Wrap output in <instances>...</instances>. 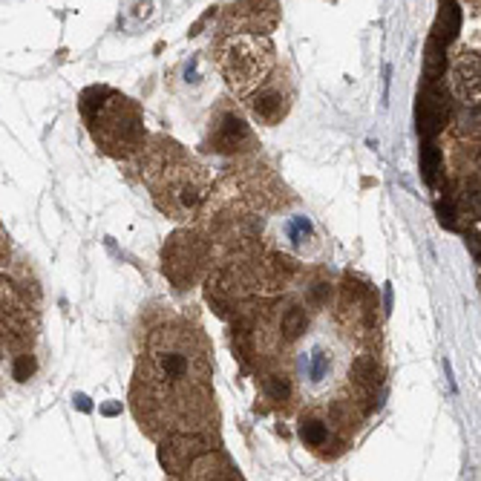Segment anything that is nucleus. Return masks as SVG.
Returning a JSON list of instances; mask_svg holds the SVG:
<instances>
[{
    "mask_svg": "<svg viewBox=\"0 0 481 481\" xmlns=\"http://www.w3.org/2000/svg\"><path fill=\"white\" fill-rule=\"evenodd\" d=\"M467 202H470V208H472L475 214H481V185H472V187L467 190Z\"/></svg>",
    "mask_w": 481,
    "mask_h": 481,
    "instance_id": "6ab92c4d",
    "label": "nucleus"
},
{
    "mask_svg": "<svg viewBox=\"0 0 481 481\" xmlns=\"http://www.w3.org/2000/svg\"><path fill=\"white\" fill-rule=\"evenodd\" d=\"M467 245H470V251H472V257L481 262V237L475 234V231H470L467 234Z\"/></svg>",
    "mask_w": 481,
    "mask_h": 481,
    "instance_id": "aec40b11",
    "label": "nucleus"
},
{
    "mask_svg": "<svg viewBox=\"0 0 481 481\" xmlns=\"http://www.w3.org/2000/svg\"><path fill=\"white\" fill-rule=\"evenodd\" d=\"M452 93L467 104H481V52H464L455 61Z\"/></svg>",
    "mask_w": 481,
    "mask_h": 481,
    "instance_id": "39448f33",
    "label": "nucleus"
},
{
    "mask_svg": "<svg viewBox=\"0 0 481 481\" xmlns=\"http://www.w3.org/2000/svg\"><path fill=\"white\" fill-rule=\"evenodd\" d=\"M251 139L248 124L239 115H222V121L214 130V145L219 153H237Z\"/></svg>",
    "mask_w": 481,
    "mask_h": 481,
    "instance_id": "6e6552de",
    "label": "nucleus"
},
{
    "mask_svg": "<svg viewBox=\"0 0 481 481\" xmlns=\"http://www.w3.org/2000/svg\"><path fill=\"white\" fill-rule=\"evenodd\" d=\"M156 196H159V205L167 214L190 217V214L199 211V205L205 202L208 190H205V182L193 170H170L162 179V187H156Z\"/></svg>",
    "mask_w": 481,
    "mask_h": 481,
    "instance_id": "f03ea898",
    "label": "nucleus"
},
{
    "mask_svg": "<svg viewBox=\"0 0 481 481\" xmlns=\"http://www.w3.org/2000/svg\"><path fill=\"white\" fill-rule=\"evenodd\" d=\"M447 121V101L444 93L435 90V84H430V90L421 95L418 101V130L424 133V139H433V135L444 127Z\"/></svg>",
    "mask_w": 481,
    "mask_h": 481,
    "instance_id": "0eeeda50",
    "label": "nucleus"
},
{
    "mask_svg": "<svg viewBox=\"0 0 481 481\" xmlns=\"http://www.w3.org/2000/svg\"><path fill=\"white\" fill-rule=\"evenodd\" d=\"M438 167H441V153H438L435 145H427V148L421 150V170H424V179H427L430 185L435 182Z\"/></svg>",
    "mask_w": 481,
    "mask_h": 481,
    "instance_id": "dca6fc26",
    "label": "nucleus"
},
{
    "mask_svg": "<svg viewBox=\"0 0 481 481\" xmlns=\"http://www.w3.org/2000/svg\"><path fill=\"white\" fill-rule=\"evenodd\" d=\"M286 234H289V239H291V245L294 248H309L311 242H314V228H311V219H306V217H294L291 222H289V228H286Z\"/></svg>",
    "mask_w": 481,
    "mask_h": 481,
    "instance_id": "f8f14e48",
    "label": "nucleus"
},
{
    "mask_svg": "<svg viewBox=\"0 0 481 481\" xmlns=\"http://www.w3.org/2000/svg\"><path fill=\"white\" fill-rule=\"evenodd\" d=\"M300 438H303L309 447H323L326 438H329V427H326L323 421H317V418H309V421L300 424Z\"/></svg>",
    "mask_w": 481,
    "mask_h": 481,
    "instance_id": "ddd939ff",
    "label": "nucleus"
},
{
    "mask_svg": "<svg viewBox=\"0 0 481 481\" xmlns=\"http://www.w3.org/2000/svg\"><path fill=\"white\" fill-rule=\"evenodd\" d=\"M78 409H90V400L84 395H78Z\"/></svg>",
    "mask_w": 481,
    "mask_h": 481,
    "instance_id": "412c9836",
    "label": "nucleus"
},
{
    "mask_svg": "<svg viewBox=\"0 0 481 481\" xmlns=\"http://www.w3.org/2000/svg\"><path fill=\"white\" fill-rule=\"evenodd\" d=\"M458 26H461V12H458V6L452 4V0H444V6H441V12H438V21H435V43H441V46H447V43H452L455 41V35H458Z\"/></svg>",
    "mask_w": 481,
    "mask_h": 481,
    "instance_id": "9d476101",
    "label": "nucleus"
},
{
    "mask_svg": "<svg viewBox=\"0 0 481 481\" xmlns=\"http://www.w3.org/2000/svg\"><path fill=\"white\" fill-rule=\"evenodd\" d=\"M193 447H196V438H187V435H173L170 441H165L162 447V464L167 470H182L185 464L193 461Z\"/></svg>",
    "mask_w": 481,
    "mask_h": 481,
    "instance_id": "1a4fd4ad",
    "label": "nucleus"
},
{
    "mask_svg": "<svg viewBox=\"0 0 481 481\" xmlns=\"http://www.w3.org/2000/svg\"><path fill=\"white\" fill-rule=\"evenodd\" d=\"M193 366H196V358L187 349L185 340H176L173 334L156 340L153 369H156V381L159 383H165V386L190 383L193 381Z\"/></svg>",
    "mask_w": 481,
    "mask_h": 481,
    "instance_id": "7ed1b4c3",
    "label": "nucleus"
},
{
    "mask_svg": "<svg viewBox=\"0 0 481 481\" xmlns=\"http://www.w3.org/2000/svg\"><path fill=\"white\" fill-rule=\"evenodd\" d=\"M35 369H38V361H35L32 355H26V352H24V355H18V358H15V363H12V378L24 383V381H29V378L35 375Z\"/></svg>",
    "mask_w": 481,
    "mask_h": 481,
    "instance_id": "f3484780",
    "label": "nucleus"
},
{
    "mask_svg": "<svg viewBox=\"0 0 481 481\" xmlns=\"http://www.w3.org/2000/svg\"><path fill=\"white\" fill-rule=\"evenodd\" d=\"M219 70L228 78V84L239 93H254L265 84L271 70V43L265 35L239 32L228 35L217 49Z\"/></svg>",
    "mask_w": 481,
    "mask_h": 481,
    "instance_id": "f257e3e1",
    "label": "nucleus"
},
{
    "mask_svg": "<svg viewBox=\"0 0 481 481\" xmlns=\"http://www.w3.org/2000/svg\"><path fill=\"white\" fill-rule=\"evenodd\" d=\"M251 113L262 121V124H277L280 118H286L289 113V98L280 87L274 84H262L254 90L251 95Z\"/></svg>",
    "mask_w": 481,
    "mask_h": 481,
    "instance_id": "423d86ee",
    "label": "nucleus"
},
{
    "mask_svg": "<svg viewBox=\"0 0 481 481\" xmlns=\"http://www.w3.org/2000/svg\"><path fill=\"white\" fill-rule=\"evenodd\" d=\"M306 329H309V314H306V309L294 306V309H289V311L283 314L280 331H283V337H286V340H297V337H303V334H306Z\"/></svg>",
    "mask_w": 481,
    "mask_h": 481,
    "instance_id": "9b49d317",
    "label": "nucleus"
},
{
    "mask_svg": "<svg viewBox=\"0 0 481 481\" xmlns=\"http://www.w3.org/2000/svg\"><path fill=\"white\" fill-rule=\"evenodd\" d=\"M306 372H309V381H311V383H320V381L331 372V358H329L323 349H314L311 358H309V363H306Z\"/></svg>",
    "mask_w": 481,
    "mask_h": 481,
    "instance_id": "4468645a",
    "label": "nucleus"
},
{
    "mask_svg": "<svg viewBox=\"0 0 481 481\" xmlns=\"http://www.w3.org/2000/svg\"><path fill=\"white\" fill-rule=\"evenodd\" d=\"M205 259V248L202 239L190 237V234H176L167 248H165V274H170V280L185 286L196 277V268Z\"/></svg>",
    "mask_w": 481,
    "mask_h": 481,
    "instance_id": "20e7f679",
    "label": "nucleus"
},
{
    "mask_svg": "<svg viewBox=\"0 0 481 481\" xmlns=\"http://www.w3.org/2000/svg\"><path fill=\"white\" fill-rule=\"evenodd\" d=\"M262 389H265V395H268L271 400H277V403L289 400V395H291V383H289V378H283V375H271V378H265Z\"/></svg>",
    "mask_w": 481,
    "mask_h": 481,
    "instance_id": "2eb2a0df",
    "label": "nucleus"
},
{
    "mask_svg": "<svg viewBox=\"0 0 481 481\" xmlns=\"http://www.w3.org/2000/svg\"><path fill=\"white\" fill-rule=\"evenodd\" d=\"M435 211H438V217H441V225H447L450 231H455V228H458V225H455V211H452V205H450L447 199L435 205Z\"/></svg>",
    "mask_w": 481,
    "mask_h": 481,
    "instance_id": "a211bd4d",
    "label": "nucleus"
}]
</instances>
